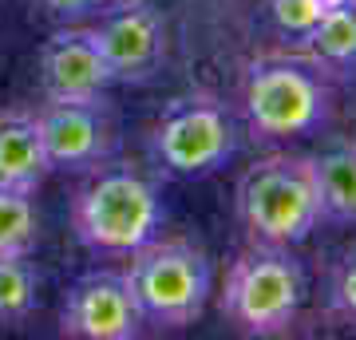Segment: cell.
I'll use <instances>...</instances> for the list:
<instances>
[{"label": "cell", "instance_id": "17", "mask_svg": "<svg viewBox=\"0 0 356 340\" xmlns=\"http://www.w3.org/2000/svg\"><path fill=\"white\" fill-rule=\"evenodd\" d=\"M329 309L341 325L356 328V250L344 253L329 273Z\"/></svg>", "mask_w": 356, "mask_h": 340}, {"label": "cell", "instance_id": "12", "mask_svg": "<svg viewBox=\"0 0 356 340\" xmlns=\"http://www.w3.org/2000/svg\"><path fill=\"white\" fill-rule=\"evenodd\" d=\"M313 178L321 194V222L356 226V139H341L313 154Z\"/></svg>", "mask_w": 356, "mask_h": 340}, {"label": "cell", "instance_id": "4", "mask_svg": "<svg viewBox=\"0 0 356 340\" xmlns=\"http://www.w3.org/2000/svg\"><path fill=\"white\" fill-rule=\"evenodd\" d=\"M238 218L250 241L301 245L321 226V194L309 154H269L238 182Z\"/></svg>", "mask_w": 356, "mask_h": 340}, {"label": "cell", "instance_id": "11", "mask_svg": "<svg viewBox=\"0 0 356 340\" xmlns=\"http://www.w3.org/2000/svg\"><path fill=\"white\" fill-rule=\"evenodd\" d=\"M51 175V159L40 135L36 111L8 107L0 111V186L36 194Z\"/></svg>", "mask_w": 356, "mask_h": 340}, {"label": "cell", "instance_id": "6", "mask_svg": "<svg viewBox=\"0 0 356 340\" xmlns=\"http://www.w3.org/2000/svg\"><path fill=\"white\" fill-rule=\"evenodd\" d=\"M151 151L166 175L206 178L222 170L238 151L234 119L214 95H182L163 111L151 131Z\"/></svg>", "mask_w": 356, "mask_h": 340}, {"label": "cell", "instance_id": "13", "mask_svg": "<svg viewBox=\"0 0 356 340\" xmlns=\"http://www.w3.org/2000/svg\"><path fill=\"white\" fill-rule=\"evenodd\" d=\"M313 60L337 72H356V0L332 4L321 24L305 36Z\"/></svg>", "mask_w": 356, "mask_h": 340}, {"label": "cell", "instance_id": "1", "mask_svg": "<svg viewBox=\"0 0 356 340\" xmlns=\"http://www.w3.org/2000/svg\"><path fill=\"white\" fill-rule=\"evenodd\" d=\"M72 229L91 253L127 257L163 229V194L139 166L107 159L72 194Z\"/></svg>", "mask_w": 356, "mask_h": 340}, {"label": "cell", "instance_id": "5", "mask_svg": "<svg viewBox=\"0 0 356 340\" xmlns=\"http://www.w3.org/2000/svg\"><path fill=\"white\" fill-rule=\"evenodd\" d=\"M242 111L257 139H301L329 119L332 91L309 63L285 60V56H261L245 67Z\"/></svg>", "mask_w": 356, "mask_h": 340}, {"label": "cell", "instance_id": "16", "mask_svg": "<svg viewBox=\"0 0 356 340\" xmlns=\"http://www.w3.org/2000/svg\"><path fill=\"white\" fill-rule=\"evenodd\" d=\"M329 13L325 0H269V20L281 36L305 40L321 24V16Z\"/></svg>", "mask_w": 356, "mask_h": 340}, {"label": "cell", "instance_id": "9", "mask_svg": "<svg viewBox=\"0 0 356 340\" xmlns=\"http://www.w3.org/2000/svg\"><path fill=\"white\" fill-rule=\"evenodd\" d=\"M115 83H143L166 60V24L147 0H115L99 4V20L91 24Z\"/></svg>", "mask_w": 356, "mask_h": 340}, {"label": "cell", "instance_id": "8", "mask_svg": "<svg viewBox=\"0 0 356 340\" xmlns=\"http://www.w3.org/2000/svg\"><path fill=\"white\" fill-rule=\"evenodd\" d=\"M147 328L123 269H91L60 305V332L72 340H135Z\"/></svg>", "mask_w": 356, "mask_h": 340}, {"label": "cell", "instance_id": "7", "mask_svg": "<svg viewBox=\"0 0 356 340\" xmlns=\"http://www.w3.org/2000/svg\"><path fill=\"white\" fill-rule=\"evenodd\" d=\"M36 123L48 147L51 170H91L119 147V123L103 95L95 99H44Z\"/></svg>", "mask_w": 356, "mask_h": 340}, {"label": "cell", "instance_id": "18", "mask_svg": "<svg viewBox=\"0 0 356 340\" xmlns=\"http://www.w3.org/2000/svg\"><path fill=\"white\" fill-rule=\"evenodd\" d=\"M32 4H36V8H44L51 20H64V24H72V20H83V16L99 13L103 0H32Z\"/></svg>", "mask_w": 356, "mask_h": 340}, {"label": "cell", "instance_id": "2", "mask_svg": "<svg viewBox=\"0 0 356 340\" xmlns=\"http://www.w3.org/2000/svg\"><path fill=\"white\" fill-rule=\"evenodd\" d=\"M127 285L143 309V321L151 328H191L206 313V301L214 293V265L202 245L191 238H163L154 234L139 250L127 253Z\"/></svg>", "mask_w": 356, "mask_h": 340}, {"label": "cell", "instance_id": "19", "mask_svg": "<svg viewBox=\"0 0 356 340\" xmlns=\"http://www.w3.org/2000/svg\"><path fill=\"white\" fill-rule=\"evenodd\" d=\"M325 4H329V8H332V4H344V0H325Z\"/></svg>", "mask_w": 356, "mask_h": 340}, {"label": "cell", "instance_id": "15", "mask_svg": "<svg viewBox=\"0 0 356 340\" xmlns=\"http://www.w3.org/2000/svg\"><path fill=\"white\" fill-rule=\"evenodd\" d=\"M40 241L36 194L0 186V253H32Z\"/></svg>", "mask_w": 356, "mask_h": 340}, {"label": "cell", "instance_id": "3", "mask_svg": "<svg viewBox=\"0 0 356 340\" xmlns=\"http://www.w3.org/2000/svg\"><path fill=\"white\" fill-rule=\"evenodd\" d=\"M305 305V269L289 245L250 241L226 273L222 316L242 337H285Z\"/></svg>", "mask_w": 356, "mask_h": 340}, {"label": "cell", "instance_id": "10", "mask_svg": "<svg viewBox=\"0 0 356 340\" xmlns=\"http://www.w3.org/2000/svg\"><path fill=\"white\" fill-rule=\"evenodd\" d=\"M115 83L95 32L67 24L51 32L40 48V88L44 99H95Z\"/></svg>", "mask_w": 356, "mask_h": 340}, {"label": "cell", "instance_id": "14", "mask_svg": "<svg viewBox=\"0 0 356 340\" xmlns=\"http://www.w3.org/2000/svg\"><path fill=\"white\" fill-rule=\"evenodd\" d=\"M40 273L32 253H0V325H20L36 313Z\"/></svg>", "mask_w": 356, "mask_h": 340}]
</instances>
